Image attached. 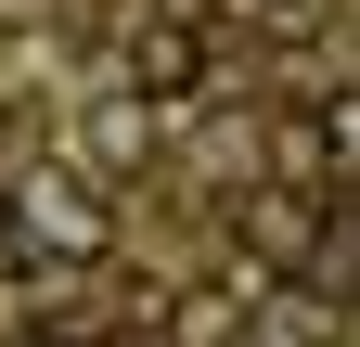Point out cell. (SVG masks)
<instances>
[{
	"mask_svg": "<svg viewBox=\"0 0 360 347\" xmlns=\"http://www.w3.org/2000/svg\"><path fill=\"white\" fill-rule=\"evenodd\" d=\"M0 219H13V244H39V257H103L116 244V206L77 181V167H26L13 193H0Z\"/></svg>",
	"mask_w": 360,
	"mask_h": 347,
	"instance_id": "1",
	"label": "cell"
},
{
	"mask_svg": "<svg viewBox=\"0 0 360 347\" xmlns=\"http://www.w3.org/2000/svg\"><path fill=\"white\" fill-rule=\"evenodd\" d=\"M270 155H283V193H322L335 167H347V103H335V116H322V103H296Z\"/></svg>",
	"mask_w": 360,
	"mask_h": 347,
	"instance_id": "2",
	"label": "cell"
},
{
	"mask_svg": "<svg viewBox=\"0 0 360 347\" xmlns=\"http://www.w3.org/2000/svg\"><path fill=\"white\" fill-rule=\"evenodd\" d=\"M129 77H142L155 103H180V91L206 77V39H193V26H142V39H129Z\"/></svg>",
	"mask_w": 360,
	"mask_h": 347,
	"instance_id": "3",
	"label": "cell"
},
{
	"mask_svg": "<svg viewBox=\"0 0 360 347\" xmlns=\"http://www.w3.org/2000/svg\"><path fill=\"white\" fill-rule=\"evenodd\" d=\"M232 334H245V296H219V283H193L167 309V347H232Z\"/></svg>",
	"mask_w": 360,
	"mask_h": 347,
	"instance_id": "4",
	"label": "cell"
},
{
	"mask_svg": "<svg viewBox=\"0 0 360 347\" xmlns=\"http://www.w3.org/2000/svg\"><path fill=\"white\" fill-rule=\"evenodd\" d=\"M0 257H26V244H13V219H0Z\"/></svg>",
	"mask_w": 360,
	"mask_h": 347,
	"instance_id": "5",
	"label": "cell"
}]
</instances>
